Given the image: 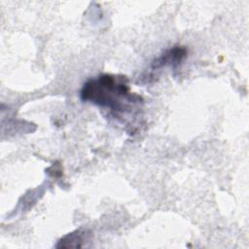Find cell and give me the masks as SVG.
Returning <instances> with one entry per match:
<instances>
[{
    "mask_svg": "<svg viewBox=\"0 0 249 249\" xmlns=\"http://www.w3.org/2000/svg\"><path fill=\"white\" fill-rule=\"evenodd\" d=\"M81 98L84 101L110 108L116 112V118L121 113L128 112V104L142 102L139 95L129 91L125 77L118 78L109 74H103L88 81L81 90Z\"/></svg>",
    "mask_w": 249,
    "mask_h": 249,
    "instance_id": "cell-1",
    "label": "cell"
},
{
    "mask_svg": "<svg viewBox=\"0 0 249 249\" xmlns=\"http://www.w3.org/2000/svg\"><path fill=\"white\" fill-rule=\"evenodd\" d=\"M187 50L183 47H174L172 49L167 50L162 53L160 56L156 58L151 65L153 70L161 68L162 66L166 65H177L179 64L182 59L186 56Z\"/></svg>",
    "mask_w": 249,
    "mask_h": 249,
    "instance_id": "cell-2",
    "label": "cell"
},
{
    "mask_svg": "<svg viewBox=\"0 0 249 249\" xmlns=\"http://www.w3.org/2000/svg\"><path fill=\"white\" fill-rule=\"evenodd\" d=\"M84 241V232L81 231H76L75 232H71L65 235L62 239L59 240L56 247H81L82 242Z\"/></svg>",
    "mask_w": 249,
    "mask_h": 249,
    "instance_id": "cell-3",
    "label": "cell"
}]
</instances>
